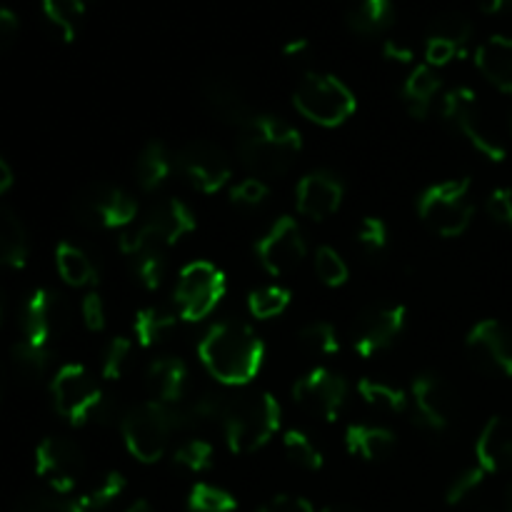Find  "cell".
Wrapping results in <instances>:
<instances>
[{"instance_id": "7dc6e473", "label": "cell", "mask_w": 512, "mask_h": 512, "mask_svg": "<svg viewBox=\"0 0 512 512\" xmlns=\"http://www.w3.org/2000/svg\"><path fill=\"white\" fill-rule=\"evenodd\" d=\"M485 470L480 468V465H473V468H465L463 473L455 475L453 483L448 485V493H445V500H448V505H460L465 498H470V495L475 493V490L483 485L485 480Z\"/></svg>"}, {"instance_id": "f1b7e54d", "label": "cell", "mask_w": 512, "mask_h": 512, "mask_svg": "<svg viewBox=\"0 0 512 512\" xmlns=\"http://www.w3.org/2000/svg\"><path fill=\"white\" fill-rule=\"evenodd\" d=\"M395 20V5L393 0H358L353 8L348 10V28L353 33L373 38V35L383 33L393 25Z\"/></svg>"}, {"instance_id": "9f6ffc18", "label": "cell", "mask_w": 512, "mask_h": 512, "mask_svg": "<svg viewBox=\"0 0 512 512\" xmlns=\"http://www.w3.org/2000/svg\"><path fill=\"white\" fill-rule=\"evenodd\" d=\"M383 55L388 60H393V63H400V65L413 63V58H415L413 48H410L408 43H403V40H385Z\"/></svg>"}, {"instance_id": "94428289", "label": "cell", "mask_w": 512, "mask_h": 512, "mask_svg": "<svg viewBox=\"0 0 512 512\" xmlns=\"http://www.w3.org/2000/svg\"><path fill=\"white\" fill-rule=\"evenodd\" d=\"M125 512H155V510L150 508V503H145V500H138V503L130 505V508Z\"/></svg>"}, {"instance_id": "003e7915", "label": "cell", "mask_w": 512, "mask_h": 512, "mask_svg": "<svg viewBox=\"0 0 512 512\" xmlns=\"http://www.w3.org/2000/svg\"><path fill=\"white\" fill-rule=\"evenodd\" d=\"M0 315H3V310H0Z\"/></svg>"}, {"instance_id": "d6a6232c", "label": "cell", "mask_w": 512, "mask_h": 512, "mask_svg": "<svg viewBox=\"0 0 512 512\" xmlns=\"http://www.w3.org/2000/svg\"><path fill=\"white\" fill-rule=\"evenodd\" d=\"M43 15L65 43H73L83 23L85 0H43Z\"/></svg>"}, {"instance_id": "603a6c76", "label": "cell", "mask_w": 512, "mask_h": 512, "mask_svg": "<svg viewBox=\"0 0 512 512\" xmlns=\"http://www.w3.org/2000/svg\"><path fill=\"white\" fill-rule=\"evenodd\" d=\"M475 65L490 85L512 95V38L490 35L475 50Z\"/></svg>"}, {"instance_id": "5bb4252c", "label": "cell", "mask_w": 512, "mask_h": 512, "mask_svg": "<svg viewBox=\"0 0 512 512\" xmlns=\"http://www.w3.org/2000/svg\"><path fill=\"white\" fill-rule=\"evenodd\" d=\"M293 400L313 418L335 423L348 403V383L328 368H315L293 385Z\"/></svg>"}, {"instance_id": "f5cc1de1", "label": "cell", "mask_w": 512, "mask_h": 512, "mask_svg": "<svg viewBox=\"0 0 512 512\" xmlns=\"http://www.w3.org/2000/svg\"><path fill=\"white\" fill-rule=\"evenodd\" d=\"M460 53L455 45L445 43V40H438V38H428L425 40V65H430V68H443V65H448L450 60H455Z\"/></svg>"}, {"instance_id": "816d5d0a", "label": "cell", "mask_w": 512, "mask_h": 512, "mask_svg": "<svg viewBox=\"0 0 512 512\" xmlns=\"http://www.w3.org/2000/svg\"><path fill=\"white\" fill-rule=\"evenodd\" d=\"M80 315L90 333H100L105 328V303L98 293H88L80 303Z\"/></svg>"}, {"instance_id": "3957f363", "label": "cell", "mask_w": 512, "mask_h": 512, "mask_svg": "<svg viewBox=\"0 0 512 512\" xmlns=\"http://www.w3.org/2000/svg\"><path fill=\"white\" fill-rule=\"evenodd\" d=\"M280 430V403L270 393L233 395L223 420L230 453L248 455L270 443Z\"/></svg>"}, {"instance_id": "c3c4849f", "label": "cell", "mask_w": 512, "mask_h": 512, "mask_svg": "<svg viewBox=\"0 0 512 512\" xmlns=\"http://www.w3.org/2000/svg\"><path fill=\"white\" fill-rule=\"evenodd\" d=\"M355 238H358V243L363 245L368 253H380V250L388 245V225L380 218H363V223L358 225Z\"/></svg>"}, {"instance_id": "2e32d148", "label": "cell", "mask_w": 512, "mask_h": 512, "mask_svg": "<svg viewBox=\"0 0 512 512\" xmlns=\"http://www.w3.org/2000/svg\"><path fill=\"white\" fill-rule=\"evenodd\" d=\"M255 253H258L260 265L270 275L293 273L303 263L305 253H308L303 228L298 225V220L290 218V215H283V218L275 220L268 228V233L255 245Z\"/></svg>"}, {"instance_id": "74e56055", "label": "cell", "mask_w": 512, "mask_h": 512, "mask_svg": "<svg viewBox=\"0 0 512 512\" xmlns=\"http://www.w3.org/2000/svg\"><path fill=\"white\" fill-rule=\"evenodd\" d=\"M125 490V478L120 473H105L103 478H100L98 485H93V488L88 490V493H83L78 500L80 510L83 512H98L103 508H108L113 500H118L120 495H123Z\"/></svg>"}, {"instance_id": "44dd1931", "label": "cell", "mask_w": 512, "mask_h": 512, "mask_svg": "<svg viewBox=\"0 0 512 512\" xmlns=\"http://www.w3.org/2000/svg\"><path fill=\"white\" fill-rule=\"evenodd\" d=\"M415 415L430 430L448 428L455 413L453 388L440 375L425 373L413 383Z\"/></svg>"}, {"instance_id": "7a4b0ae2", "label": "cell", "mask_w": 512, "mask_h": 512, "mask_svg": "<svg viewBox=\"0 0 512 512\" xmlns=\"http://www.w3.org/2000/svg\"><path fill=\"white\" fill-rule=\"evenodd\" d=\"M303 148V135L288 120L275 115H255L240 128L238 153L253 178H280L293 168Z\"/></svg>"}, {"instance_id": "6f0895ef", "label": "cell", "mask_w": 512, "mask_h": 512, "mask_svg": "<svg viewBox=\"0 0 512 512\" xmlns=\"http://www.w3.org/2000/svg\"><path fill=\"white\" fill-rule=\"evenodd\" d=\"M308 48H310L308 40L295 38V40H290V43H285L283 53H285V58H303V55L308 53Z\"/></svg>"}, {"instance_id": "b9f144b4", "label": "cell", "mask_w": 512, "mask_h": 512, "mask_svg": "<svg viewBox=\"0 0 512 512\" xmlns=\"http://www.w3.org/2000/svg\"><path fill=\"white\" fill-rule=\"evenodd\" d=\"M15 512H83L78 500L60 493H28L18 500Z\"/></svg>"}, {"instance_id": "30bf717a", "label": "cell", "mask_w": 512, "mask_h": 512, "mask_svg": "<svg viewBox=\"0 0 512 512\" xmlns=\"http://www.w3.org/2000/svg\"><path fill=\"white\" fill-rule=\"evenodd\" d=\"M225 288H228L225 273L213 263L208 260L188 263L180 270L178 285H175V303H178L180 318L188 323L208 318L223 300Z\"/></svg>"}, {"instance_id": "11a10c76", "label": "cell", "mask_w": 512, "mask_h": 512, "mask_svg": "<svg viewBox=\"0 0 512 512\" xmlns=\"http://www.w3.org/2000/svg\"><path fill=\"white\" fill-rule=\"evenodd\" d=\"M20 33V20L18 15L10 8H0V53L13 48V43L18 40Z\"/></svg>"}, {"instance_id": "d6986e66", "label": "cell", "mask_w": 512, "mask_h": 512, "mask_svg": "<svg viewBox=\"0 0 512 512\" xmlns=\"http://www.w3.org/2000/svg\"><path fill=\"white\" fill-rule=\"evenodd\" d=\"M405 318H408L405 305H375V308H368L355 320L353 348L363 358L383 353L403 333Z\"/></svg>"}, {"instance_id": "e0dca14e", "label": "cell", "mask_w": 512, "mask_h": 512, "mask_svg": "<svg viewBox=\"0 0 512 512\" xmlns=\"http://www.w3.org/2000/svg\"><path fill=\"white\" fill-rule=\"evenodd\" d=\"M470 360L483 373L512 378V328L500 320H483L465 338Z\"/></svg>"}, {"instance_id": "ffe728a7", "label": "cell", "mask_w": 512, "mask_h": 512, "mask_svg": "<svg viewBox=\"0 0 512 512\" xmlns=\"http://www.w3.org/2000/svg\"><path fill=\"white\" fill-rule=\"evenodd\" d=\"M343 198V183H340L338 175L328 173V170L308 173L298 183V190H295L298 213L310 220H328L330 215L338 213L340 205H343Z\"/></svg>"}, {"instance_id": "83f0119b", "label": "cell", "mask_w": 512, "mask_h": 512, "mask_svg": "<svg viewBox=\"0 0 512 512\" xmlns=\"http://www.w3.org/2000/svg\"><path fill=\"white\" fill-rule=\"evenodd\" d=\"M440 90V78L430 65H418L403 83V100L408 105L410 115L423 120L433 108V100Z\"/></svg>"}, {"instance_id": "ba28073f", "label": "cell", "mask_w": 512, "mask_h": 512, "mask_svg": "<svg viewBox=\"0 0 512 512\" xmlns=\"http://www.w3.org/2000/svg\"><path fill=\"white\" fill-rule=\"evenodd\" d=\"M420 220L443 238H458L473 220L470 180H445L425 190L418 200Z\"/></svg>"}, {"instance_id": "ab89813d", "label": "cell", "mask_w": 512, "mask_h": 512, "mask_svg": "<svg viewBox=\"0 0 512 512\" xmlns=\"http://www.w3.org/2000/svg\"><path fill=\"white\" fill-rule=\"evenodd\" d=\"M315 273H318L320 283L323 285H328V288H340V285H345V280H348L350 270L338 250L330 248V245H320V248L315 250Z\"/></svg>"}, {"instance_id": "277c9868", "label": "cell", "mask_w": 512, "mask_h": 512, "mask_svg": "<svg viewBox=\"0 0 512 512\" xmlns=\"http://www.w3.org/2000/svg\"><path fill=\"white\" fill-rule=\"evenodd\" d=\"M50 393H53L55 410L70 425L105 423L113 413L110 400L105 398L103 390L98 388L93 375L83 365H63L50 383Z\"/></svg>"}, {"instance_id": "e575fe53", "label": "cell", "mask_w": 512, "mask_h": 512, "mask_svg": "<svg viewBox=\"0 0 512 512\" xmlns=\"http://www.w3.org/2000/svg\"><path fill=\"white\" fill-rule=\"evenodd\" d=\"M285 455L293 465H298L300 470H308V473H315V470L323 468V453H320L318 445L308 438L300 430H288L283 438Z\"/></svg>"}, {"instance_id": "681fc988", "label": "cell", "mask_w": 512, "mask_h": 512, "mask_svg": "<svg viewBox=\"0 0 512 512\" xmlns=\"http://www.w3.org/2000/svg\"><path fill=\"white\" fill-rule=\"evenodd\" d=\"M265 198H268V185L260 178H245L230 190V200H233L235 205H243V208H255V205L263 203Z\"/></svg>"}, {"instance_id": "e7e4bbea", "label": "cell", "mask_w": 512, "mask_h": 512, "mask_svg": "<svg viewBox=\"0 0 512 512\" xmlns=\"http://www.w3.org/2000/svg\"><path fill=\"white\" fill-rule=\"evenodd\" d=\"M3 383H5V380H3V370H0V395H3Z\"/></svg>"}, {"instance_id": "db71d44e", "label": "cell", "mask_w": 512, "mask_h": 512, "mask_svg": "<svg viewBox=\"0 0 512 512\" xmlns=\"http://www.w3.org/2000/svg\"><path fill=\"white\" fill-rule=\"evenodd\" d=\"M258 512H315V508L310 500L298 498V495H275Z\"/></svg>"}, {"instance_id": "d4e9b609", "label": "cell", "mask_w": 512, "mask_h": 512, "mask_svg": "<svg viewBox=\"0 0 512 512\" xmlns=\"http://www.w3.org/2000/svg\"><path fill=\"white\" fill-rule=\"evenodd\" d=\"M345 448L355 458H363L368 463L383 460L393 453L395 435L393 430L380 428V425H365L355 423L345 430Z\"/></svg>"}, {"instance_id": "9a60e30c", "label": "cell", "mask_w": 512, "mask_h": 512, "mask_svg": "<svg viewBox=\"0 0 512 512\" xmlns=\"http://www.w3.org/2000/svg\"><path fill=\"white\" fill-rule=\"evenodd\" d=\"M200 100H203L205 110L220 123L243 128L248 120L255 118L245 85L225 70H213L200 80Z\"/></svg>"}, {"instance_id": "60d3db41", "label": "cell", "mask_w": 512, "mask_h": 512, "mask_svg": "<svg viewBox=\"0 0 512 512\" xmlns=\"http://www.w3.org/2000/svg\"><path fill=\"white\" fill-rule=\"evenodd\" d=\"M300 345L308 350L310 355H335L340 350V340L335 335V328L330 323H310L300 330L298 335Z\"/></svg>"}, {"instance_id": "8992f818", "label": "cell", "mask_w": 512, "mask_h": 512, "mask_svg": "<svg viewBox=\"0 0 512 512\" xmlns=\"http://www.w3.org/2000/svg\"><path fill=\"white\" fill-rule=\"evenodd\" d=\"M293 105L303 118L320 128H338L355 113L358 103L348 85L328 73H308L293 93Z\"/></svg>"}, {"instance_id": "f6af8a7d", "label": "cell", "mask_w": 512, "mask_h": 512, "mask_svg": "<svg viewBox=\"0 0 512 512\" xmlns=\"http://www.w3.org/2000/svg\"><path fill=\"white\" fill-rule=\"evenodd\" d=\"M175 463L183 465L190 473H203L213 463V445L208 440H185L178 450H175Z\"/></svg>"}, {"instance_id": "ac0fdd59", "label": "cell", "mask_w": 512, "mask_h": 512, "mask_svg": "<svg viewBox=\"0 0 512 512\" xmlns=\"http://www.w3.org/2000/svg\"><path fill=\"white\" fill-rule=\"evenodd\" d=\"M180 170L185 178L200 190V193H218L225 188V183L233 175V165H230L228 153L220 148L213 140H193L180 150L178 158Z\"/></svg>"}, {"instance_id": "7402d4cb", "label": "cell", "mask_w": 512, "mask_h": 512, "mask_svg": "<svg viewBox=\"0 0 512 512\" xmlns=\"http://www.w3.org/2000/svg\"><path fill=\"white\" fill-rule=\"evenodd\" d=\"M475 465L488 475L503 473L512 465V420L505 415H495L480 430L475 443Z\"/></svg>"}, {"instance_id": "4316f807", "label": "cell", "mask_w": 512, "mask_h": 512, "mask_svg": "<svg viewBox=\"0 0 512 512\" xmlns=\"http://www.w3.org/2000/svg\"><path fill=\"white\" fill-rule=\"evenodd\" d=\"M28 263V233L10 208L0 205V270H20Z\"/></svg>"}, {"instance_id": "6125c7cd", "label": "cell", "mask_w": 512, "mask_h": 512, "mask_svg": "<svg viewBox=\"0 0 512 512\" xmlns=\"http://www.w3.org/2000/svg\"><path fill=\"white\" fill-rule=\"evenodd\" d=\"M320 512H353V510H348V508H340V505H330V508H323Z\"/></svg>"}, {"instance_id": "8fae6325", "label": "cell", "mask_w": 512, "mask_h": 512, "mask_svg": "<svg viewBox=\"0 0 512 512\" xmlns=\"http://www.w3.org/2000/svg\"><path fill=\"white\" fill-rule=\"evenodd\" d=\"M20 328H23V340L53 353V345L70 328V305L55 290H33L30 298L23 303Z\"/></svg>"}, {"instance_id": "d590c367", "label": "cell", "mask_w": 512, "mask_h": 512, "mask_svg": "<svg viewBox=\"0 0 512 512\" xmlns=\"http://www.w3.org/2000/svg\"><path fill=\"white\" fill-rule=\"evenodd\" d=\"M470 35H473V25H470V20L460 13L438 15L428 30V38L445 40V43L455 45L460 53H465V48H468Z\"/></svg>"}, {"instance_id": "9c48e42d", "label": "cell", "mask_w": 512, "mask_h": 512, "mask_svg": "<svg viewBox=\"0 0 512 512\" xmlns=\"http://www.w3.org/2000/svg\"><path fill=\"white\" fill-rule=\"evenodd\" d=\"M443 118L478 150L480 155H485L493 163H503L508 150H505L503 140L490 130L488 120H485L483 108L478 103V95L470 88H453L445 93L443 105Z\"/></svg>"}, {"instance_id": "6da1fadb", "label": "cell", "mask_w": 512, "mask_h": 512, "mask_svg": "<svg viewBox=\"0 0 512 512\" xmlns=\"http://www.w3.org/2000/svg\"><path fill=\"white\" fill-rule=\"evenodd\" d=\"M198 353L218 383L245 385L263 368L265 345L250 325L223 320L203 335Z\"/></svg>"}, {"instance_id": "bcb514c9", "label": "cell", "mask_w": 512, "mask_h": 512, "mask_svg": "<svg viewBox=\"0 0 512 512\" xmlns=\"http://www.w3.org/2000/svg\"><path fill=\"white\" fill-rule=\"evenodd\" d=\"M130 355H133V343L128 338H115L113 343L108 345L103 355V378L105 380H120L125 375L130 365Z\"/></svg>"}, {"instance_id": "cb8c5ba5", "label": "cell", "mask_w": 512, "mask_h": 512, "mask_svg": "<svg viewBox=\"0 0 512 512\" xmlns=\"http://www.w3.org/2000/svg\"><path fill=\"white\" fill-rule=\"evenodd\" d=\"M145 383H148L153 400L163 405H178L185 393V383H188V368L180 358L163 355V358L150 363Z\"/></svg>"}, {"instance_id": "836d02e7", "label": "cell", "mask_w": 512, "mask_h": 512, "mask_svg": "<svg viewBox=\"0 0 512 512\" xmlns=\"http://www.w3.org/2000/svg\"><path fill=\"white\" fill-rule=\"evenodd\" d=\"M358 393L370 408L380 410V413H403L405 405H408V398L400 388L385 383V380L365 378L358 383Z\"/></svg>"}, {"instance_id": "484cf974", "label": "cell", "mask_w": 512, "mask_h": 512, "mask_svg": "<svg viewBox=\"0 0 512 512\" xmlns=\"http://www.w3.org/2000/svg\"><path fill=\"white\" fill-rule=\"evenodd\" d=\"M233 395L223 393H203L193 403H178V428H208V425H223L225 413Z\"/></svg>"}, {"instance_id": "4fadbf2b", "label": "cell", "mask_w": 512, "mask_h": 512, "mask_svg": "<svg viewBox=\"0 0 512 512\" xmlns=\"http://www.w3.org/2000/svg\"><path fill=\"white\" fill-rule=\"evenodd\" d=\"M35 473L53 493L70 495L85 473V455L73 440L50 435L35 448Z\"/></svg>"}, {"instance_id": "4dcf8cb0", "label": "cell", "mask_w": 512, "mask_h": 512, "mask_svg": "<svg viewBox=\"0 0 512 512\" xmlns=\"http://www.w3.org/2000/svg\"><path fill=\"white\" fill-rule=\"evenodd\" d=\"M170 170H173V160H170L168 148L158 140L148 143L140 153L138 163H135V175H138V183L143 190H158L160 185L168 180Z\"/></svg>"}, {"instance_id": "5b68a950", "label": "cell", "mask_w": 512, "mask_h": 512, "mask_svg": "<svg viewBox=\"0 0 512 512\" xmlns=\"http://www.w3.org/2000/svg\"><path fill=\"white\" fill-rule=\"evenodd\" d=\"M178 428L175 405H163L158 400L138 405L123 418V440L128 453L138 463L153 465L165 455L170 435Z\"/></svg>"}, {"instance_id": "be15d7a7", "label": "cell", "mask_w": 512, "mask_h": 512, "mask_svg": "<svg viewBox=\"0 0 512 512\" xmlns=\"http://www.w3.org/2000/svg\"><path fill=\"white\" fill-rule=\"evenodd\" d=\"M508 512H512V483H510V488H508Z\"/></svg>"}, {"instance_id": "7bdbcfd3", "label": "cell", "mask_w": 512, "mask_h": 512, "mask_svg": "<svg viewBox=\"0 0 512 512\" xmlns=\"http://www.w3.org/2000/svg\"><path fill=\"white\" fill-rule=\"evenodd\" d=\"M50 355H53L50 350L38 348L28 340H20V343L13 345V363L25 378H40L48 370Z\"/></svg>"}, {"instance_id": "ee69618b", "label": "cell", "mask_w": 512, "mask_h": 512, "mask_svg": "<svg viewBox=\"0 0 512 512\" xmlns=\"http://www.w3.org/2000/svg\"><path fill=\"white\" fill-rule=\"evenodd\" d=\"M135 278L145 290H158L165 278V255L163 250H148L133 258Z\"/></svg>"}, {"instance_id": "f907efd6", "label": "cell", "mask_w": 512, "mask_h": 512, "mask_svg": "<svg viewBox=\"0 0 512 512\" xmlns=\"http://www.w3.org/2000/svg\"><path fill=\"white\" fill-rule=\"evenodd\" d=\"M485 210H488V215L495 223L503 225V228H512V190H493V193L488 195V200H485Z\"/></svg>"}, {"instance_id": "52a82bcc", "label": "cell", "mask_w": 512, "mask_h": 512, "mask_svg": "<svg viewBox=\"0 0 512 512\" xmlns=\"http://www.w3.org/2000/svg\"><path fill=\"white\" fill-rule=\"evenodd\" d=\"M195 230V215L180 200H163L150 210L148 218L138 225V228L128 230L120 235V250L128 258H135L148 250H163L178 243L183 235Z\"/></svg>"}, {"instance_id": "680465c9", "label": "cell", "mask_w": 512, "mask_h": 512, "mask_svg": "<svg viewBox=\"0 0 512 512\" xmlns=\"http://www.w3.org/2000/svg\"><path fill=\"white\" fill-rule=\"evenodd\" d=\"M13 168H10L8 163H5V158L0 155V195L8 193L10 188H13Z\"/></svg>"}, {"instance_id": "7c38bea8", "label": "cell", "mask_w": 512, "mask_h": 512, "mask_svg": "<svg viewBox=\"0 0 512 512\" xmlns=\"http://www.w3.org/2000/svg\"><path fill=\"white\" fill-rule=\"evenodd\" d=\"M75 215L88 228L115 230L138 218V203L118 185L93 183L75 198Z\"/></svg>"}, {"instance_id": "1f68e13d", "label": "cell", "mask_w": 512, "mask_h": 512, "mask_svg": "<svg viewBox=\"0 0 512 512\" xmlns=\"http://www.w3.org/2000/svg\"><path fill=\"white\" fill-rule=\"evenodd\" d=\"M175 325H178V315L170 313L168 308H160V305H150L135 315L133 330L143 348H153L173 333Z\"/></svg>"}, {"instance_id": "03108f58", "label": "cell", "mask_w": 512, "mask_h": 512, "mask_svg": "<svg viewBox=\"0 0 512 512\" xmlns=\"http://www.w3.org/2000/svg\"><path fill=\"white\" fill-rule=\"evenodd\" d=\"M510 133H512V113H510Z\"/></svg>"}, {"instance_id": "f35d334b", "label": "cell", "mask_w": 512, "mask_h": 512, "mask_svg": "<svg viewBox=\"0 0 512 512\" xmlns=\"http://www.w3.org/2000/svg\"><path fill=\"white\" fill-rule=\"evenodd\" d=\"M288 305H290V290L280 288V285H268V288L253 290L248 298L250 315L258 320L278 318Z\"/></svg>"}, {"instance_id": "f546056e", "label": "cell", "mask_w": 512, "mask_h": 512, "mask_svg": "<svg viewBox=\"0 0 512 512\" xmlns=\"http://www.w3.org/2000/svg\"><path fill=\"white\" fill-rule=\"evenodd\" d=\"M55 265H58L60 278L73 288H88V285L98 283V270H95L93 260L78 245L60 243L55 248Z\"/></svg>"}, {"instance_id": "91938a15", "label": "cell", "mask_w": 512, "mask_h": 512, "mask_svg": "<svg viewBox=\"0 0 512 512\" xmlns=\"http://www.w3.org/2000/svg\"><path fill=\"white\" fill-rule=\"evenodd\" d=\"M478 5L483 13L493 15V13H503V10L512 8V0H478Z\"/></svg>"}, {"instance_id": "8d00e7d4", "label": "cell", "mask_w": 512, "mask_h": 512, "mask_svg": "<svg viewBox=\"0 0 512 512\" xmlns=\"http://www.w3.org/2000/svg\"><path fill=\"white\" fill-rule=\"evenodd\" d=\"M188 510L190 512H235L238 510V500L228 493V490L218 488L210 483L193 485L188 495Z\"/></svg>"}]
</instances>
